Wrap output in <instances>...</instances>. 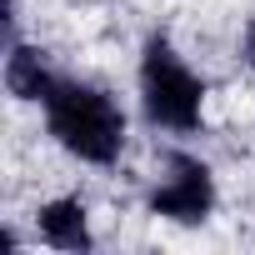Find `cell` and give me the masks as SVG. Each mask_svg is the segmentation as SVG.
I'll return each mask as SVG.
<instances>
[{
  "mask_svg": "<svg viewBox=\"0 0 255 255\" xmlns=\"http://www.w3.org/2000/svg\"><path fill=\"white\" fill-rule=\"evenodd\" d=\"M65 70H55L50 50L30 45V40H10L5 45V60H0V80H5V95L20 100V105H45V95L55 90Z\"/></svg>",
  "mask_w": 255,
  "mask_h": 255,
  "instance_id": "277c9868",
  "label": "cell"
},
{
  "mask_svg": "<svg viewBox=\"0 0 255 255\" xmlns=\"http://www.w3.org/2000/svg\"><path fill=\"white\" fill-rule=\"evenodd\" d=\"M240 65L255 70V20H245V30H240Z\"/></svg>",
  "mask_w": 255,
  "mask_h": 255,
  "instance_id": "8992f818",
  "label": "cell"
},
{
  "mask_svg": "<svg viewBox=\"0 0 255 255\" xmlns=\"http://www.w3.org/2000/svg\"><path fill=\"white\" fill-rule=\"evenodd\" d=\"M135 90H140V110L155 130L165 135H195L205 120V75L175 50V40L165 30H155L140 45L135 60Z\"/></svg>",
  "mask_w": 255,
  "mask_h": 255,
  "instance_id": "7a4b0ae2",
  "label": "cell"
},
{
  "mask_svg": "<svg viewBox=\"0 0 255 255\" xmlns=\"http://www.w3.org/2000/svg\"><path fill=\"white\" fill-rule=\"evenodd\" d=\"M35 235L40 245L50 250H65V255H80V250H95V230H90V205L80 195H50L35 205Z\"/></svg>",
  "mask_w": 255,
  "mask_h": 255,
  "instance_id": "5b68a950",
  "label": "cell"
},
{
  "mask_svg": "<svg viewBox=\"0 0 255 255\" xmlns=\"http://www.w3.org/2000/svg\"><path fill=\"white\" fill-rule=\"evenodd\" d=\"M45 115V135L80 165H115L125 155V135H130V120H125L120 100L95 85V80H80V75H60L55 90L45 95L40 105Z\"/></svg>",
  "mask_w": 255,
  "mask_h": 255,
  "instance_id": "6da1fadb",
  "label": "cell"
},
{
  "mask_svg": "<svg viewBox=\"0 0 255 255\" xmlns=\"http://www.w3.org/2000/svg\"><path fill=\"white\" fill-rule=\"evenodd\" d=\"M215 170L210 160H200L195 150H165L160 155V170L145 190V210L155 220H170V225H205L215 215Z\"/></svg>",
  "mask_w": 255,
  "mask_h": 255,
  "instance_id": "3957f363",
  "label": "cell"
}]
</instances>
